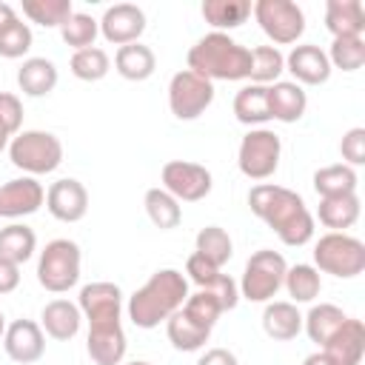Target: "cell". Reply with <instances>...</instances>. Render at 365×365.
Returning a JSON list of instances; mask_svg holds the SVG:
<instances>
[{"instance_id": "6da1fadb", "label": "cell", "mask_w": 365, "mask_h": 365, "mask_svg": "<svg viewBox=\"0 0 365 365\" xmlns=\"http://www.w3.org/2000/svg\"><path fill=\"white\" fill-rule=\"evenodd\" d=\"M248 205L279 237V242H285L291 248L311 242L314 214L308 211L305 200L297 191H291L285 185H274V182H259L248 191Z\"/></svg>"}, {"instance_id": "7a4b0ae2", "label": "cell", "mask_w": 365, "mask_h": 365, "mask_svg": "<svg viewBox=\"0 0 365 365\" xmlns=\"http://www.w3.org/2000/svg\"><path fill=\"white\" fill-rule=\"evenodd\" d=\"M185 299H188V279L182 277V271L160 268L128 297L125 311L137 328L151 331L160 322H165L174 311H180Z\"/></svg>"}, {"instance_id": "3957f363", "label": "cell", "mask_w": 365, "mask_h": 365, "mask_svg": "<svg viewBox=\"0 0 365 365\" xmlns=\"http://www.w3.org/2000/svg\"><path fill=\"white\" fill-rule=\"evenodd\" d=\"M188 68L205 80H248L251 71V48L237 43L222 31H211L200 37L188 48Z\"/></svg>"}, {"instance_id": "277c9868", "label": "cell", "mask_w": 365, "mask_h": 365, "mask_svg": "<svg viewBox=\"0 0 365 365\" xmlns=\"http://www.w3.org/2000/svg\"><path fill=\"white\" fill-rule=\"evenodd\" d=\"M9 160H11L14 168L26 171V177L51 174L63 163V143L51 131L29 128V131H20L17 137H11Z\"/></svg>"}, {"instance_id": "5b68a950", "label": "cell", "mask_w": 365, "mask_h": 365, "mask_svg": "<svg viewBox=\"0 0 365 365\" xmlns=\"http://www.w3.org/2000/svg\"><path fill=\"white\" fill-rule=\"evenodd\" d=\"M314 268L336 279H354L365 271V242L345 231H328L314 245Z\"/></svg>"}, {"instance_id": "8992f818", "label": "cell", "mask_w": 365, "mask_h": 365, "mask_svg": "<svg viewBox=\"0 0 365 365\" xmlns=\"http://www.w3.org/2000/svg\"><path fill=\"white\" fill-rule=\"evenodd\" d=\"M80 245L74 240H51L37 259V282L51 294H66L80 282Z\"/></svg>"}, {"instance_id": "52a82bcc", "label": "cell", "mask_w": 365, "mask_h": 365, "mask_svg": "<svg viewBox=\"0 0 365 365\" xmlns=\"http://www.w3.org/2000/svg\"><path fill=\"white\" fill-rule=\"evenodd\" d=\"M288 262L279 251L271 248H259L248 257L242 279H240V297H245L248 302H271L277 297V291L282 288Z\"/></svg>"}, {"instance_id": "ba28073f", "label": "cell", "mask_w": 365, "mask_h": 365, "mask_svg": "<svg viewBox=\"0 0 365 365\" xmlns=\"http://www.w3.org/2000/svg\"><path fill=\"white\" fill-rule=\"evenodd\" d=\"M251 14L274 46H291L305 31V14L291 0H257Z\"/></svg>"}, {"instance_id": "9c48e42d", "label": "cell", "mask_w": 365, "mask_h": 365, "mask_svg": "<svg viewBox=\"0 0 365 365\" xmlns=\"http://www.w3.org/2000/svg\"><path fill=\"white\" fill-rule=\"evenodd\" d=\"M282 143L271 128H251L237 148V165L248 180H268L279 168Z\"/></svg>"}, {"instance_id": "30bf717a", "label": "cell", "mask_w": 365, "mask_h": 365, "mask_svg": "<svg viewBox=\"0 0 365 365\" xmlns=\"http://www.w3.org/2000/svg\"><path fill=\"white\" fill-rule=\"evenodd\" d=\"M214 103V83L194 74L191 68H182L168 83V108L177 120H197L205 114V108Z\"/></svg>"}, {"instance_id": "8fae6325", "label": "cell", "mask_w": 365, "mask_h": 365, "mask_svg": "<svg viewBox=\"0 0 365 365\" xmlns=\"http://www.w3.org/2000/svg\"><path fill=\"white\" fill-rule=\"evenodd\" d=\"M163 188L177 200V202H200L211 194L214 177L205 165L188 163V160H168L160 171Z\"/></svg>"}, {"instance_id": "7c38bea8", "label": "cell", "mask_w": 365, "mask_h": 365, "mask_svg": "<svg viewBox=\"0 0 365 365\" xmlns=\"http://www.w3.org/2000/svg\"><path fill=\"white\" fill-rule=\"evenodd\" d=\"M77 305L83 311V319H88V325H114L123 319V291L114 282L83 285Z\"/></svg>"}, {"instance_id": "4fadbf2b", "label": "cell", "mask_w": 365, "mask_h": 365, "mask_svg": "<svg viewBox=\"0 0 365 365\" xmlns=\"http://www.w3.org/2000/svg\"><path fill=\"white\" fill-rule=\"evenodd\" d=\"M100 23V34L114 43V46H128V43H140L143 31H145V11L134 3H114L103 11Z\"/></svg>"}, {"instance_id": "5bb4252c", "label": "cell", "mask_w": 365, "mask_h": 365, "mask_svg": "<svg viewBox=\"0 0 365 365\" xmlns=\"http://www.w3.org/2000/svg\"><path fill=\"white\" fill-rule=\"evenodd\" d=\"M3 351L17 365L37 362L46 354V334H43L40 322H34V319H14L11 325H6Z\"/></svg>"}, {"instance_id": "9a60e30c", "label": "cell", "mask_w": 365, "mask_h": 365, "mask_svg": "<svg viewBox=\"0 0 365 365\" xmlns=\"http://www.w3.org/2000/svg\"><path fill=\"white\" fill-rule=\"evenodd\" d=\"M46 208L60 222H80L88 211V191L80 180L63 177L48 185L46 191Z\"/></svg>"}, {"instance_id": "2e32d148", "label": "cell", "mask_w": 365, "mask_h": 365, "mask_svg": "<svg viewBox=\"0 0 365 365\" xmlns=\"http://www.w3.org/2000/svg\"><path fill=\"white\" fill-rule=\"evenodd\" d=\"M43 202H46V188L34 177H17L0 185V217H9V220L29 217L40 211Z\"/></svg>"}, {"instance_id": "e0dca14e", "label": "cell", "mask_w": 365, "mask_h": 365, "mask_svg": "<svg viewBox=\"0 0 365 365\" xmlns=\"http://www.w3.org/2000/svg\"><path fill=\"white\" fill-rule=\"evenodd\" d=\"M285 71L294 74L297 86H322L331 77V63H328V54L319 46L302 43V46H294L288 51Z\"/></svg>"}, {"instance_id": "ac0fdd59", "label": "cell", "mask_w": 365, "mask_h": 365, "mask_svg": "<svg viewBox=\"0 0 365 365\" xmlns=\"http://www.w3.org/2000/svg\"><path fill=\"white\" fill-rule=\"evenodd\" d=\"M334 365H359L362 354H365V325L362 319L348 317L339 331L319 348Z\"/></svg>"}, {"instance_id": "d6986e66", "label": "cell", "mask_w": 365, "mask_h": 365, "mask_svg": "<svg viewBox=\"0 0 365 365\" xmlns=\"http://www.w3.org/2000/svg\"><path fill=\"white\" fill-rule=\"evenodd\" d=\"M125 331L123 322L114 325H88V339H86V351L91 356L94 365H123L125 359Z\"/></svg>"}, {"instance_id": "ffe728a7", "label": "cell", "mask_w": 365, "mask_h": 365, "mask_svg": "<svg viewBox=\"0 0 365 365\" xmlns=\"http://www.w3.org/2000/svg\"><path fill=\"white\" fill-rule=\"evenodd\" d=\"M83 325V311L80 305L68 302V299H51L43 305L40 311V328L46 336L57 339V342H68L80 334Z\"/></svg>"}, {"instance_id": "44dd1931", "label": "cell", "mask_w": 365, "mask_h": 365, "mask_svg": "<svg viewBox=\"0 0 365 365\" xmlns=\"http://www.w3.org/2000/svg\"><path fill=\"white\" fill-rule=\"evenodd\" d=\"M308 108V94L294 80H277L268 86V114L279 123H297L302 120Z\"/></svg>"}, {"instance_id": "7402d4cb", "label": "cell", "mask_w": 365, "mask_h": 365, "mask_svg": "<svg viewBox=\"0 0 365 365\" xmlns=\"http://www.w3.org/2000/svg\"><path fill=\"white\" fill-rule=\"evenodd\" d=\"M262 331L277 339V342H291L299 336L302 331V314L294 302H285V299H274V302H265V311H262Z\"/></svg>"}, {"instance_id": "603a6c76", "label": "cell", "mask_w": 365, "mask_h": 365, "mask_svg": "<svg viewBox=\"0 0 365 365\" xmlns=\"http://www.w3.org/2000/svg\"><path fill=\"white\" fill-rule=\"evenodd\" d=\"M325 29L331 37H362L365 9L359 0H328L325 3Z\"/></svg>"}, {"instance_id": "cb8c5ba5", "label": "cell", "mask_w": 365, "mask_h": 365, "mask_svg": "<svg viewBox=\"0 0 365 365\" xmlns=\"http://www.w3.org/2000/svg\"><path fill=\"white\" fill-rule=\"evenodd\" d=\"M17 86L26 97H46L57 86V66L48 57H26L17 68Z\"/></svg>"}, {"instance_id": "d4e9b609", "label": "cell", "mask_w": 365, "mask_h": 365, "mask_svg": "<svg viewBox=\"0 0 365 365\" xmlns=\"http://www.w3.org/2000/svg\"><path fill=\"white\" fill-rule=\"evenodd\" d=\"M114 68L123 80H131V83H143L154 74L157 68V54L143 46V43H128V46H120L117 54H114Z\"/></svg>"}, {"instance_id": "484cf974", "label": "cell", "mask_w": 365, "mask_h": 365, "mask_svg": "<svg viewBox=\"0 0 365 365\" xmlns=\"http://www.w3.org/2000/svg\"><path fill=\"white\" fill-rule=\"evenodd\" d=\"M234 117L242 123V125H251V128H262V123L271 120L268 114V86H242L234 97Z\"/></svg>"}, {"instance_id": "4316f807", "label": "cell", "mask_w": 365, "mask_h": 365, "mask_svg": "<svg viewBox=\"0 0 365 365\" xmlns=\"http://www.w3.org/2000/svg\"><path fill=\"white\" fill-rule=\"evenodd\" d=\"M345 311L334 302H319V305H311V311L302 317V328L308 334L311 342H317L319 348L339 331V325L345 322Z\"/></svg>"}, {"instance_id": "83f0119b", "label": "cell", "mask_w": 365, "mask_h": 365, "mask_svg": "<svg viewBox=\"0 0 365 365\" xmlns=\"http://www.w3.org/2000/svg\"><path fill=\"white\" fill-rule=\"evenodd\" d=\"M317 217L331 231H345L359 220V197L356 194H336V197H319Z\"/></svg>"}, {"instance_id": "f1b7e54d", "label": "cell", "mask_w": 365, "mask_h": 365, "mask_svg": "<svg viewBox=\"0 0 365 365\" xmlns=\"http://www.w3.org/2000/svg\"><path fill=\"white\" fill-rule=\"evenodd\" d=\"M200 11L214 31L225 34V29H237L251 17V0H205Z\"/></svg>"}, {"instance_id": "f546056e", "label": "cell", "mask_w": 365, "mask_h": 365, "mask_svg": "<svg viewBox=\"0 0 365 365\" xmlns=\"http://www.w3.org/2000/svg\"><path fill=\"white\" fill-rule=\"evenodd\" d=\"M165 334H168V342L182 351V354H191V351H200L208 336H211V328H202L197 325L194 319H188L182 311H174L168 319H165Z\"/></svg>"}, {"instance_id": "4dcf8cb0", "label": "cell", "mask_w": 365, "mask_h": 365, "mask_svg": "<svg viewBox=\"0 0 365 365\" xmlns=\"http://www.w3.org/2000/svg\"><path fill=\"white\" fill-rule=\"evenodd\" d=\"M37 251V234L34 228H29L26 222H11L6 228H0V257L23 265L26 259H31V254Z\"/></svg>"}, {"instance_id": "1f68e13d", "label": "cell", "mask_w": 365, "mask_h": 365, "mask_svg": "<svg viewBox=\"0 0 365 365\" xmlns=\"http://www.w3.org/2000/svg\"><path fill=\"white\" fill-rule=\"evenodd\" d=\"M282 288L288 291L291 302L299 305V302H314L322 291V277L314 265L308 262H297V265H288L285 271V279H282Z\"/></svg>"}, {"instance_id": "d6a6232c", "label": "cell", "mask_w": 365, "mask_h": 365, "mask_svg": "<svg viewBox=\"0 0 365 365\" xmlns=\"http://www.w3.org/2000/svg\"><path fill=\"white\" fill-rule=\"evenodd\" d=\"M356 171L345 163L322 165L314 171V191L319 197H336V194H356Z\"/></svg>"}, {"instance_id": "836d02e7", "label": "cell", "mask_w": 365, "mask_h": 365, "mask_svg": "<svg viewBox=\"0 0 365 365\" xmlns=\"http://www.w3.org/2000/svg\"><path fill=\"white\" fill-rule=\"evenodd\" d=\"M143 205H145V214L148 220L160 228V231H171L182 222V208L180 202L165 191V188H148L145 197H143Z\"/></svg>"}, {"instance_id": "e575fe53", "label": "cell", "mask_w": 365, "mask_h": 365, "mask_svg": "<svg viewBox=\"0 0 365 365\" xmlns=\"http://www.w3.org/2000/svg\"><path fill=\"white\" fill-rule=\"evenodd\" d=\"M285 71V54L277 46H257L251 48V71L248 80L254 86H271Z\"/></svg>"}, {"instance_id": "d590c367", "label": "cell", "mask_w": 365, "mask_h": 365, "mask_svg": "<svg viewBox=\"0 0 365 365\" xmlns=\"http://www.w3.org/2000/svg\"><path fill=\"white\" fill-rule=\"evenodd\" d=\"M194 251L202 254V257H205L208 262H214L217 268H222V265L234 257V242H231V237H228L225 228H220V225H205V228H200V234H197V240H194Z\"/></svg>"}, {"instance_id": "8d00e7d4", "label": "cell", "mask_w": 365, "mask_h": 365, "mask_svg": "<svg viewBox=\"0 0 365 365\" xmlns=\"http://www.w3.org/2000/svg\"><path fill=\"white\" fill-rule=\"evenodd\" d=\"M68 68H71V74H74L77 80H83V83H97V80H103V77L111 71V57H108L100 46L80 48V51L71 54Z\"/></svg>"}, {"instance_id": "74e56055", "label": "cell", "mask_w": 365, "mask_h": 365, "mask_svg": "<svg viewBox=\"0 0 365 365\" xmlns=\"http://www.w3.org/2000/svg\"><path fill=\"white\" fill-rule=\"evenodd\" d=\"M23 14L43 29H60L74 14V6L71 0H23Z\"/></svg>"}, {"instance_id": "f35d334b", "label": "cell", "mask_w": 365, "mask_h": 365, "mask_svg": "<svg viewBox=\"0 0 365 365\" xmlns=\"http://www.w3.org/2000/svg\"><path fill=\"white\" fill-rule=\"evenodd\" d=\"M97 34H100V23H97L91 14H86V11H74V14L60 26V37H63V43L71 46L74 51H80V48H91L94 40H97Z\"/></svg>"}, {"instance_id": "ab89813d", "label": "cell", "mask_w": 365, "mask_h": 365, "mask_svg": "<svg viewBox=\"0 0 365 365\" xmlns=\"http://www.w3.org/2000/svg\"><path fill=\"white\" fill-rule=\"evenodd\" d=\"M331 68H342V71H356L365 63V40L362 37H334L331 48L325 51Z\"/></svg>"}, {"instance_id": "60d3db41", "label": "cell", "mask_w": 365, "mask_h": 365, "mask_svg": "<svg viewBox=\"0 0 365 365\" xmlns=\"http://www.w3.org/2000/svg\"><path fill=\"white\" fill-rule=\"evenodd\" d=\"M188 319H194L197 325H202V328H214L217 325V319H220V314H222V308H220V302L208 294V291H197V294H188V299L182 302V308H180Z\"/></svg>"}, {"instance_id": "b9f144b4", "label": "cell", "mask_w": 365, "mask_h": 365, "mask_svg": "<svg viewBox=\"0 0 365 365\" xmlns=\"http://www.w3.org/2000/svg\"><path fill=\"white\" fill-rule=\"evenodd\" d=\"M23 125V103L11 91H0V148H9L11 137L20 134Z\"/></svg>"}, {"instance_id": "7bdbcfd3", "label": "cell", "mask_w": 365, "mask_h": 365, "mask_svg": "<svg viewBox=\"0 0 365 365\" xmlns=\"http://www.w3.org/2000/svg\"><path fill=\"white\" fill-rule=\"evenodd\" d=\"M31 43H34V34H31L29 23L17 20V23H11L9 29L0 31V57H6V60H17V57L29 54Z\"/></svg>"}, {"instance_id": "ee69618b", "label": "cell", "mask_w": 365, "mask_h": 365, "mask_svg": "<svg viewBox=\"0 0 365 365\" xmlns=\"http://www.w3.org/2000/svg\"><path fill=\"white\" fill-rule=\"evenodd\" d=\"M200 291H208L217 302H220V308H222V314L225 311H234L237 308V302H240V288H237V282L228 277V274H217L205 288H200Z\"/></svg>"}, {"instance_id": "f6af8a7d", "label": "cell", "mask_w": 365, "mask_h": 365, "mask_svg": "<svg viewBox=\"0 0 365 365\" xmlns=\"http://www.w3.org/2000/svg\"><path fill=\"white\" fill-rule=\"evenodd\" d=\"M339 154L345 160V165H362L365 163V128L362 125H354L342 134L339 140Z\"/></svg>"}, {"instance_id": "bcb514c9", "label": "cell", "mask_w": 365, "mask_h": 365, "mask_svg": "<svg viewBox=\"0 0 365 365\" xmlns=\"http://www.w3.org/2000/svg\"><path fill=\"white\" fill-rule=\"evenodd\" d=\"M185 274H188L185 279H191L197 288H205V285L220 274V268H217L214 262H208L202 254H197V251H194V254L185 259Z\"/></svg>"}, {"instance_id": "7dc6e473", "label": "cell", "mask_w": 365, "mask_h": 365, "mask_svg": "<svg viewBox=\"0 0 365 365\" xmlns=\"http://www.w3.org/2000/svg\"><path fill=\"white\" fill-rule=\"evenodd\" d=\"M17 285H20V265H14V262L0 257V297L11 294Z\"/></svg>"}, {"instance_id": "c3c4849f", "label": "cell", "mask_w": 365, "mask_h": 365, "mask_svg": "<svg viewBox=\"0 0 365 365\" xmlns=\"http://www.w3.org/2000/svg\"><path fill=\"white\" fill-rule=\"evenodd\" d=\"M197 365H240V359H237V354L228 351V348H208V351L197 359Z\"/></svg>"}, {"instance_id": "681fc988", "label": "cell", "mask_w": 365, "mask_h": 365, "mask_svg": "<svg viewBox=\"0 0 365 365\" xmlns=\"http://www.w3.org/2000/svg\"><path fill=\"white\" fill-rule=\"evenodd\" d=\"M17 20H20V17H17L14 6H11V3H3V0H0V31H3V29H9L11 23H17Z\"/></svg>"}, {"instance_id": "f907efd6", "label": "cell", "mask_w": 365, "mask_h": 365, "mask_svg": "<svg viewBox=\"0 0 365 365\" xmlns=\"http://www.w3.org/2000/svg\"><path fill=\"white\" fill-rule=\"evenodd\" d=\"M302 365H334L322 351H314V354H308L305 359H302Z\"/></svg>"}, {"instance_id": "816d5d0a", "label": "cell", "mask_w": 365, "mask_h": 365, "mask_svg": "<svg viewBox=\"0 0 365 365\" xmlns=\"http://www.w3.org/2000/svg\"><path fill=\"white\" fill-rule=\"evenodd\" d=\"M3 334H6V317H3V311H0V339H3Z\"/></svg>"}, {"instance_id": "f5cc1de1", "label": "cell", "mask_w": 365, "mask_h": 365, "mask_svg": "<svg viewBox=\"0 0 365 365\" xmlns=\"http://www.w3.org/2000/svg\"><path fill=\"white\" fill-rule=\"evenodd\" d=\"M123 365H151V362H145V359H134V362H123Z\"/></svg>"}, {"instance_id": "db71d44e", "label": "cell", "mask_w": 365, "mask_h": 365, "mask_svg": "<svg viewBox=\"0 0 365 365\" xmlns=\"http://www.w3.org/2000/svg\"><path fill=\"white\" fill-rule=\"evenodd\" d=\"M0 151H3V148H0Z\"/></svg>"}]
</instances>
